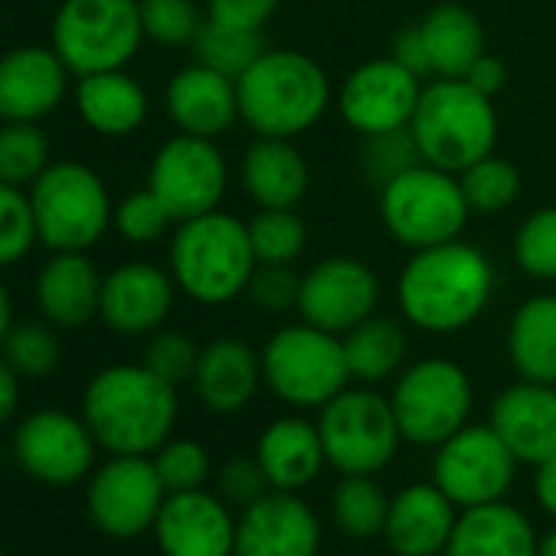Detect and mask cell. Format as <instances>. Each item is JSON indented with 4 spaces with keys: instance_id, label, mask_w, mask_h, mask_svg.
<instances>
[{
    "instance_id": "6da1fadb",
    "label": "cell",
    "mask_w": 556,
    "mask_h": 556,
    "mask_svg": "<svg viewBox=\"0 0 556 556\" xmlns=\"http://www.w3.org/2000/svg\"><path fill=\"white\" fill-rule=\"evenodd\" d=\"M494 292L488 255L468 242L416 249L400 275V312L429 334H455L481 318Z\"/></svg>"
},
{
    "instance_id": "7a4b0ae2",
    "label": "cell",
    "mask_w": 556,
    "mask_h": 556,
    "mask_svg": "<svg viewBox=\"0 0 556 556\" xmlns=\"http://www.w3.org/2000/svg\"><path fill=\"white\" fill-rule=\"evenodd\" d=\"M83 416L96 442L109 452L148 455L167 442L177 422V396L174 387L144 364H118L89 383Z\"/></svg>"
},
{
    "instance_id": "3957f363",
    "label": "cell",
    "mask_w": 556,
    "mask_h": 556,
    "mask_svg": "<svg viewBox=\"0 0 556 556\" xmlns=\"http://www.w3.org/2000/svg\"><path fill=\"white\" fill-rule=\"evenodd\" d=\"M239 118L258 138H295L321 122L331 102L328 73L299 50H265L239 79Z\"/></svg>"
},
{
    "instance_id": "277c9868",
    "label": "cell",
    "mask_w": 556,
    "mask_h": 556,
    "mask_svg": "<svg viewBox=\"0 0 556 556\" xmlns=\"http://www.w3.org/2000/svg\"><path fill=\"white\" fill-rule=\"evenodd\" d=\"M258 258L249 226L229 213L184 219L170 242V271L180 292L200 305H226L249 289Z\"/></svg>"
},
{
    "instance_id": "5b68a950",
    "label": "cell",
    "mask_w": 556,
    "mask_h": 556,
    "mask_svg": "<svg viewBox=\"0 0 556 556\" xmlns=\"http://www.w3.org/2000/svg\"><path fill=\"white\" fill-rule=\"evenodd\" d=\"M409 131L426 164L462 174L475 161L494 154L497 112L465 79H435L422 86Z\"/></svg>"
},
{
    "instance_id": "8992f818",
    "label": "cell",
    "mask_w": 556,
    "mask_h": 556,
    "mask_svg": "<svg viewBox=\"0 0 556 556\" xmlns=\"http://www.w3.org/2000/svg\"><path fill=\"white\" fill-rule=\"evenodd\" d=\"M380 216L390 236L416 252L458 239L471 210L458 177L422 161L380 187Z\"/></svg>"
},
{
    "instance_id": "52a82bcc",
    "label": "cell",
    "mask_w": 556,
    "mask_h": 556,
    "mask_svg": "<svg viewBox=\"0 0 556 556\" xmlns=\"http://www.w3.org/2000/svg\"><path fill=\"white\" fill-rule=\"evenodd\" d=\"M144 40L138 0H63L53 50L76 76L125 70Z\"/></svg>"
},
{
    "instance_id": "ba28073f",
    "label": "cell",
    "mask_w": 556,
    "mask_h": 556,
    "mask_svg": "<svg viewBox=\"0 0 556 556\" xmlns=\"http://www.w3.org/2000/svg\"><path fill=\"white\" fill-rule=\"evenodd\" d=\"M262 377L282 403L312 409L348 390L351 370L341 338L302 321L268 338L262 351Z\"/></svg>"
},
{
    "instance_id": "9c48e42d",
    "label": "cell",
    "mask_w": 556,
    "mask_h": 556,
    "mask_svg": "<svg viewBox=\"0 0 556 556\" xmlns=\"http://www.w3.org/2000/svg\"><path fill=\"white\" fill-rule=\"evenodd\" d=\"M40 239L53 252H86L115 216L102 177L76 161L50 164L30 190Z\"/></svg>"
},
{
    "instance_id": "30bf717a",
    "label": "cell",
    "mask_w": 556,
    "mask_h": 556,
    "mask_svg": "<svg viewBox=\"0 0 556 556\" xmlns=\"http://www.w3.org/2000/svg\"><path fill=\"white\" fill-rule=\"evenodd\" d=\"M325 455L341 475H377L403 439L393 403L374 390H341L321 406Z\"/></svg>"
},
{
    "instance_id": "8fae6325",
    "label": "cell",
    "mask_w": 556,
    "mask_h": 556,
    "mask_svg": "<svg viewBox=\"0 0 556 556\" xmlns=\"http://www.w3.org/2000/svg\"><path fill=\"white\" fill-rule=\"evenodd\" d=\"M393 413L400 432L413 445H442L471 416V380L468 374L442 357H429L403 370L393 387Z\"/></svg>"
},
{
    "instance_id": "7c38bea8",
    "label": "cell",
    "mask_w": 556,
    "mask_h": 556,
    "mask_svg": "<svg viewBox=\"0 0 556 556\" xmlns=\"http://www.w3.org/2000/svg\"><path fill=\"white\" fill-rule=\"evenodd\" d=\"M517 458L504 439L488 426H465L439 445L432 475L435 484L458 507L501 501L514 484Z\"/></svg>"
},
{
    "instance_id": "4fadbf2b",
    "label": "cell",
    "mask_w": 556,
    "mask_h": 556,
    "mask_svg": "<svg viewBox=\"0 0 556 556\" xmlns=\"http://www.w3.org/2000/svg\"><path fill=\"white\" fill-rule=\"evenodd\" d=\"M226 161L213 138L177 135L151 161L148 187L177 223L213 213L226 193Z\"/></svg>"
},
{
    "instance_id": "5bb4252c",
    "label": "cell",
    "mask_w": 556,
    "mask_h": 556,
    "mask_svg": "<svg viewBox=\"0 0 556 556\" xmlns=\"http://www.w3.org/2000/svg\"><path fill=\"white\" fill-rule=\"evenodd\" d=\"M380 302V278L367 262L334 255L318 262L305 278L299 292L302 321L344 338L364 318L377 312Z\"/></svg>"
},
{
    "instance_id": "9a60e30c",
    "label": "cell",
    "mask_w": 556,
    "mask_h": 556,
    "mask_svg": "<svg viewBox=\"0 0 556 556\" xmlns=\"http://www.w3.org/2000/svg\"><path fill=\"white\" fill-rule=\"evenodd\" d=\"M164 481L144 455H115L102 465L89 488V514L112 536L148 530L164 504Z\"/></svg>"
},
{
    "instance_id": "2e32d148",
    "label": "cell",
    "mask_w": 556,
    "mask_h": 556,
    "mask_svg": "<svg viewBox=\"0 0 556 556\" xmlns=\"http://www.w3.org/2000/svg\"><path fill=\"white\" fill-rule=\"evenodd\" d=\"M419 96H422V79L403 70L390 56L357 66L348 76L338 105L344 122L367 138V135L409 128Z\"/></svg>"
},
{
    "instance_id": "e0dca14e",
    "label": "cell",
    "mask_w": 556,
    "mask_h": 556,
    "mask_svg": "<svg viewBox=\"0 0 556 556\" xmlns=\"http://www.w3.org/2000/svg\"><path fill=\"white\" fill-rule=\"evenodd\" d=\"M321 527L295 491H268L236 523V556H318Z\"/></svg>"
},
{
    "instance_id": "ac0fdd59",
    "label": "cell",
    "mask_w": 556,
    "mask_h": 556,
    "mask_svg": "<svg viewBox=\"0 0 556 556\" xmlns=\"http://www.w3.org/2000/svg\"><path fill=\"white\" fill-rule=\"evenodd\" d=\"M92 442L96 435L89 432L86 422L60 409H43L24 419V426L17 429L14 448H17L21 465L34 478L47 484H70L89 471Z\"/></svg>"
},
{
    "instance_id": "d6986e66",
    "label": "cell",
    "mask_w": 556,
    "mask_h": 556,
    "mask_svg": "<svg viewBox=\"0 0 556 556\" xmlns=\"http://www.w3.org/2000/svg\"><path fill=\"white\" fill-rule=\"evenodd\" d=\"M164 556H232L236 523L206 491H177L164 497L154 520Z\"/></svg>"
},
{
    "instance_id": "ffe728a7",
    "label": "cell",
    "mask_w": 556,
    "mask_h": 556,
    "mask_svg": "<svg viewBox=\"0 0 556 556\" xmlns=\"http://www.w3.org/2000/svg\"><path fill=\"white\" fill-rule=\"evenodd\" d=\"M491 429L517 462L540 465L556 458V387L520 380L491 406Z\"/></svg>"
},
{
    "instance_id": "44dd1931",
    "label": "cell",
    "mask_w": 556,
    "mask_h": 556,
    "mask_svg": "<svg viewBox=\"0 0 556 556\" xmlns=\"http://www.w3.org/2000/svg\"><path fill=\"white\" fill-rule=\"evenodd\" d=\"M174 305V282L151 262H125L102 282V321L118 334L157 331Z\"/></svg>"
},
{
    "instance_id": "7402d4cb",
    "label": "cell",
    "mask_w": 556,
    "mask_h": 556,
    "mask_svg": "<svg viewBox=\"0 0 556 556\" xmlns=\"http://www.w3.org/2000/svg\"><path fill=\"white\" fill-rule=\"evenodd\" d=\"M66 63L56 50L21 47L0 56V118L37 122L47 118L66 96Z\"/></svg>"
},
{
    "instance_id": "603a6c76",
    "label": "cell",
    "mask_w": 556,
    "mask_h": 556,
    "mask_svg": "<svg viewBox=\"0 0 556 556\" xmlns=\"http://www.w3.org/2000/svg\"><path fill=\"white\" fill-rule=\"evenodd\" d=\"M455 504L432 484H409L390 501L383 536L396 556H435L455 530Z\"/></svg>"
},
{
    "instance_id": "cb8c5ba5",
    "label": "cell",
    "mask_w": 556,
    "mask_h": 556,
    "mask_svg": "<svg viewBox=\"0 0 556 556\" xmlns=\"http://www.w3.org/2000/svg\"><path fill=\"white\" fill-rule=\"evenodd\" d=\"M167 112L184 135L216 138L239 118L236 79L203 63L187 66L167 86Z\"/></svg>"
},
{
    "instance_id": "d4e9b609",
    "label": "cell",
    "mask_w": 556,
    "mask_h": 556,
    "mask_svg": "<svg viewBox=\"0 0 556 556\" xmlns=\"http://www.w3.org/2000/svg\"><path fill=\"white\" fill-rule=\"evenodd\" d=\"M255 458L275 491L308 488L328 462L318 426H312L308 419H295V416L275 419L262 432L255 445Z\"/></svg>"
},
{
    "instance_id": "484cf974",
    "label": "cell",
    "mask_w": 556,
    "mask_h": 556,
    "mask_svg": "<svg viewBox=\"0 0 556 556\" xmlns=\"http://www.w3.org/2000/svg\"><path fill=\"white\" fill-rule=\"evenodd\" d=\"M102 282L86 252H56L37 278V302L53 325L83 328L99 315Z\"/></svg>"
},
{
    "instance_id": "4316f807",
    "label": "cell",
    "mask_w": 556,
    "mask_h": 556,
    "mask_svg": "<svg viewBox=\"0 0 556 556\" xmlns=\"http://www.w3.org/2000/svg\"><path fill=\"white\" fill-rule=\"evenodd\" d=\"M242 187L258 210H295L308 193V164L289 138H258L242 157Z\"/></svg>"
},
{
    "instance_id": "83f0119b",
    "label": "cell",
    "mask_w": 556,
    "mask_h": 556,
    "mask_svg": "<svg viewBox=\"0 0 556 556\" xmlns=\"http://www.w3.org/2000/svg\"><path fill=\"white\" fill-rule=\"evenodd\" d=\"M536 543L530 520L517 507L491 501L465 507L455 520L445 556H536Z\"/></svg>"
},
{
    "instance_id": "f1b7e54d",
    "label": "cell",
    "mask_w": 556,
    "mask_h": 556,
    "mask_svg": "<svg viewBox=\"0 0 556 556\" xmlns=\"http://www.w3.org/2000/svg\"><path fill=\"white\" fill-rule=\"evenodd\" d=\"M262 357L239 338H219L200 351L197 361V393L213 413H239L258 390Z\"/></svg>"
},
{
    "instance_id": "f546056e",
    "label": "cell",
    "mask_w": 556,
    "mask_h": 556,
    "mask_svg": "<svg viewBox=\"0 0 556 556\" xmlns=\"http://www.w3.org/2000/svg\"><path fill=\"white\" fill-rule=\"evenodd\" d=\"M76 109L83 122L109 138H125L148 118V96L125 70L79 76Z\"/></svg>"
},
{
    "instance_id": "4dcf8cb0",
    "label": "cell",
    "mask_w": 556,
    "mask_h": 556,
    "mask_svg": "<svg viewBox=\"0 0 556 556\" xmlns=\"http://www.w3.org/2000/svg\"><path fill=\"white\" fill-rule=\"evenodd\" d=\"M435 79H462L484 53V30L462 4H439L419 24Z\"/></svg>"
},
{
    "instance_id": "1f68e13d",
    "label": "cell",
    "mask_w": 556,
    "mask_h": 556,
    "mask_svg": "<svg viewBox=\"0 0 556 556\" xmlns=\"http://www.w3.org/2000/svg\"><path fill=\"white\" fill-rule=\"evenodd\" d=\"M507 354L520 380L556 387V295L527 299L514 312Z\"/></svg>"
},
{
    "instance_id": "d6a6232c",
    "label": "cell",
    "mask_w": 556,
    "mask_h": 556,
    "mask_svg": "<svg viewBox=\"0 0 556 556\" xmlns=\"http://www.w3.org/2000/svg\"><path fill=\"white\" fill-rule=\"evenodd\" d=\"M341 344H344L348 370L361 383H380V380L393 377L400 370L403 357H406L403 328L393 318H383V315L364 318L357 328H351L341 338Z\"/></svg>"
},
{
    "instance_id": "836d02e7",
    "label": "cell",
    "mask_w": 556,
    "mask_h": 556,
    "mask_svg": "<svg viewBox=\"0 0 556 556\" xmlns=\"http://www.w3.org/2000/svg\"><path fill=\"white\" fill-rule=\"evenodd\" d=\"M331 514L344 533L367 540L374 533H383L390 501L370 475H344V481L334 488Z\"/></svg>"
},
{
    "instance_id": "e575fe53",
    "label": "cell",
    "mask_w": 556,
    "mask_h": 556,
    "mask_svg": "<svg viewBox=\"0 0 556 556\" xmlns=\"http://www.w3.org/2000/svg\"><path fill=\"white\" fill-rule=\"evenodd\" d=\"M193 50L203 66L216 70L229 79H239L265 53V43H262V34H255V30H236V27H226V24H216L206 17L193 37Z\"/></svg>"
},
{
    "instance_id": "d590c367",
    "label": "cell",
    "mask_w": 556,
    "mask_h": 556,
    "mask_svg": "<svg viewBox=\"0 0 556 556\" xmlns=\"http://www.w3.org/2000/svg\"><path fill=\"white\" fill-rule=\"evenodd\" d=\"M458 184H462V193L468 200V210L481 213V216L507 210L520 193L517 167L497 154H488V157L475 161L471 167H465L458 174Z\"/></svg>"
},
{
    "instance_id": "8d00e7d4",
    "label": "cell",
    "mask_w": 556,
    "mask_h": 556,
    "mask_svg": "<svg viewBox=\"0 0 556 556\" xmlns=\"http://www.w3.org/2000/svg\"><path fill=\"white\" fill-rule=\"evenodd\" d=\"M249 226L258 265H292L308 242V229L292 210H258Z\"/></svg>"
},
{
    "instance_id": "74e56055",
    "label": "cell",
    "mask_w": 556,
    "mask_h": 556,
    "mask_svg": "<svg viewBox=\"0 0 556 556\" xmlns=\"http://www.w3.org/2000/svg\"><path fill=\"white\" fill-rule=\"evenodd\" d=\"M50 144L34 122H8L0 128V180L34 184L50 164Z\"/></svg>"
},
{
    "instance_id": "f35d334b",
    "label": "cell",
    "mask_w": 556,
    "mask_h": 556,
    "mask_svg": "<svg viewBox=\"0 0 556 556\" xmlns=\"http://www.w3.org/2000/svg\"><path fill=\"white\" fill-rule=\"evenodd\" d=\"M514 258L540 282H556V206H543L520 223L514 236Z\"/></svg>"
},
{
    "instance_id": "ab89813d",
    "label": "cell",
    "mask_w": 556,
    "mask_h": 556,
    "mask_svg": "<svg viewBox=\"0 0 556 556\" xmlns=\"http://www.w3.org/2000/svg\"><path fill=\"white\" fill-rule=\"evenodd\" d=\"M422 164V151L413 138L409 128L383 131V135H367L361 148V167L374 184H390L393 177L413 170Z\"/></svg>"
},
{
    "instance_id": "60d3db41",
    "label": "cell",
    "mask_w": 556,
    "mask_h": 556,
    "mask_svg": "<svg viewBox=\"0 0 556 556\" xmlns=\"http://www.w3.org/2000/svg\"><path fill=\"white\" fill-rule=\"evenodd\" d=\"M144 37L164 47H184L193 43L197 30L203 27V17L193 0H138Z\"/></svg>"
},
{
    "instance_id": "b9f144b4",
    "label": "cell",
    "mask_w": 556,
    "mask_h": 556,
    "mask_svg": "<svg viewBox=\"0 0 556 556\" xmlns=\"http://www.w3.org/2000/svg\"><path fill=\"white\" fill-rule=\"evenodd\" d=\"M37 239L40 232L30 197H24L14 184L0 180V265L24 258Z\"/></svg>"
},
{
    "instance_id": "7bdbcfd3",
    "label": "cell",
    "mask_w": 556,
    "mask_h": 556,
    "mask_svg": "<svg viewBox=\"0 0 556 556\" xmlns=\"http://www.w3.org/2000/svg\"><path fill=\"white\" fill-rule=\"evenodd\" d=\"M4 361L24 377H47L60 364V344L47 328L21 325L4 338Z\"/></svg>"
},
{
    "instance_id": "ee69618b",
    "label": "cell",
    "mask_w": 556,
    "mask_h": 556,
    "mask_svg": "<svg viewBox=\"0 0 556 556\" xmlns=\"http://www.w3.org/2000/svg\"><path fill=\"white\" fill-rule=\"evenodd\" d=\"M170 223H174L170 210L157 200V193L151 187L125 197L115 210V229L135 245H148V242L161 239Z\"/></svg>"
},
{
    "instance_id": "f6af8a7d",
    "label": "cell",
    "mask_w": 556,
    "mask_h": 556,
    "mask_svg": "<svg viewBox=\"0 0 556 556\" xmlns=\"http://www.w3.org/2000/svg\"><path fill=\"white\" fill-rule=\"evenodd\" d=\"M154 468H157V475H161V481H164V488L170 494L197 491L210 475V458L197 442L180 439V442H164L161 445V452L154 458Z\"/></svg>"
},
{
    "instance_id": "bcb514c9",
    "label": "cell",
    "mask_w": 556,
    "mask_h": 556,
    "mask_svg": "<svg viewBox=\"0 0 556 556\" xmlns=\"http://www.w3.org/2000/svg\"><path fill=\"white\" fill-rule=\"evenodd\" d=\"M197 361H200V351L193 348V341L180 331H164L157 334L148 351H144V367L151 374H157L161 380H167L170 387L190 380L197 374Z\"/></svg>"
},
{
    "instance_id": "7dc6e473",
    "label": "cell",
    "mask_w": 556,
    "mask_h": 556,
    "mask_svg": "<svg viewBox=\"0 0 556 556\" xmlns=\"http://www.w3.org/2000/svg\"><path fill=\"white\" fill-rule=\"evenodd\" d=\"M302 278L289 265H255L245 295L262 312H289L299 308Z\"/></svg>"
},
{
    "instance_id": "c3c4849f",
    "label": "cell",
    "mask_w": 556,
    "mask_h": 556,
    "mask_svg": "<svg viewBox=\"0 0 556 556\" xmlns=\"http://www.w3.org/2000/svg\"><path fill=\"white\" fill-rule=\"evenodd\" d=\"M265 484H268V478H265L258 458H229L219 468V491L232 504H242V507L255 504L262 494H268Z\"/></svg>"
},
{
    "instance_id": "681fc988",
    "label": "cell",
    "mask_w": 556,
    "mask_h": 556,
    "mask_svg": "<svg viewBox=\"0 0 556 556\" xmlns=\"http://www.w3.org/2000/svg\"><path fill=\"white\" fill-rule=\"evenodd\" d=\"M278 11V0H206V17L236 30H255L262 34V27L271 21V14Z\"/></svg>"
},
{
    "instance_id": "f907efd6",
    "label": "cell",
    "mask_w": 556,
    "mask_h": 556,
    "mask_svg": "<svg viewBox=\"0 0 556 556\" xmlns=\"http://www.w3.org/2000/svg\"><path fill=\"white\" fill-rule=\"evenodd\" d=\"M403 70H409L413 76H432V66H429V53H426V43H422V34L419 27H406L396 43H393V53H390Z\"/></svg>"
},
{
    "instance_id": "816d5d0a",
    "label": "cell",
    "mask_w": 556,
    "mask_h": 556,
    "mask_svg": "<svg viewBox=\"0 0 556 556\" xmlns=\"http://www.w3.org/2000/svg\"><path fill=\"white\" fill-rule=\"evenodd\" d=\"M462 79H465V83H471L481 96L494 99V96L504 89V83H507V70H504V63H501L497 56L481 53V56L475 60V66H471Z\"/></svg>"
},
{
    "instance_id": "f5cc1de1",
    "label": "cell",
    "mask_w": 556,
    "mask_h": 556,
    "mask_svg": "<svg viewBox=\"0 0 556 556\" xmlns=\"http://www.w3.org/2000/svg\"><path fill=\"white\" fill-rule=\"evenodd\" d=\"M533 494L540 501V507L546 514L556 517V458H546L536 465V475H533Z\"/></svg>"
},
{
    "instance_id": "db71d44e",
    "label": "cell",
    "mask_w": 556,
    "mask_h": 556,
    "mask_svg": "<svg viewBox=\"0 0 556 556\" xmlns=\"http://www.w3.org/2000/svg\"><path fill=\"white\" fill-rule=\"evenodd\" d=\"M17 400H21L17 370H14L8 361H0V422L14 416V409H17Z\"/></svg>"
},
{
    "instance_id": "11a10c76",
    "label": "cell",
    "mask_w": 556,
    "mask_h": 556,
    "mask_svg": "<svg viewBox=\"0 0 556 556\" xmlns=\"http://www.w3.org/2000/svg\"><path fill=\"white\" fill-rule=\"evenodd\" d=\"M11 318H14V308H11V295H8L4 282H0V344H4V338L11 334Z\"/></svg>"
},
{
    "instance_id": "9f6ffc18",
    "label": "cell",
    "mask_w": 556,
    "mask_h": 556,
    "mask_svg": "<svg viewBox=\"0 0 556 556\" xmlns=\"http://www.w3.org/2000/svg\"><path fill=\"white\" fill-rule=\"evenodd\" d=\"M536 556H556V527L536 543Z\"/></svg>"
},
{
    "instance_id": "6f0895ef",
    "label": "cell",
    "mask_w": 556,
    "mask_h": 556,
    "mask_svg": "<svg viewBox=\"0 0 556 556\" xmlns=\"http://www.w3.org/2000/svg\"><path fill=\"white\" fill-rule=\"evenodd\" d=\"M0 556H4V553H0Z\"/></svg>"
}]
</instances>
